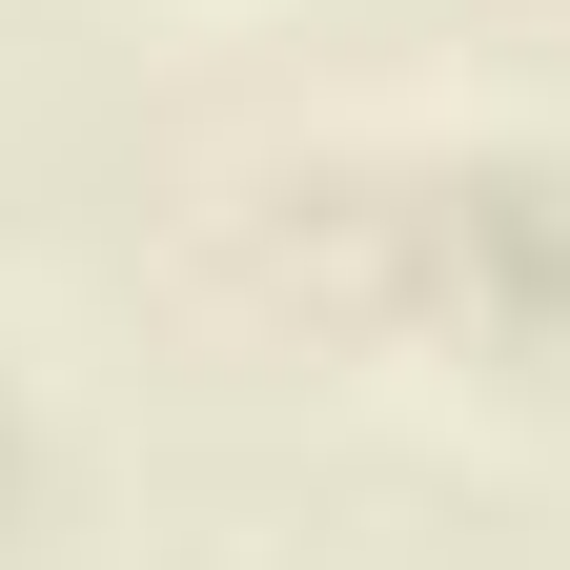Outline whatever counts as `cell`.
<instances>
[{"instance_id":"obj_2","label":"cell","mask_w":570,"mask_h":570,"mask_svg":"<svg viewBox=\"0 0 570 570\" xmlns=\"http://www.w3.org/2000/svg\"><path fill=\"white\" fill-rule=\"evenodd\" d=\"M0 489H21V387H0Z\"/></svg>"},{"instance_id":"obj_1","label":"cell","mask_w":570,"mask_h":570,"mask_svg":"<svg viewBox=\"0 0 570 570\" xmlns=\"http://www.w3.org/2000/svg\"><path fill=\"white\" fill-rule=\"evenodd\" d=\"M407 245H428V306L489 326V346H570V164H449L407 204Z\"/></svg>"}]
</instances>
